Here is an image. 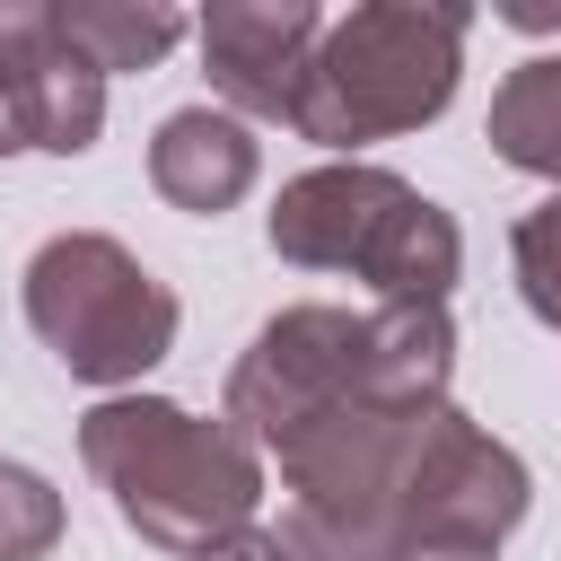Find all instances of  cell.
Masks as SVG:
<instances>
[{"instance_id":"obj_1","label":"cell","mask_w":561,"mask_h":561,"mask_svg":"<svg viewBox=\"0 0 561 561\" xmlns=\"http://www.w3.org/2000/svg\"><path fill=\"white\" fill-rule=\"evenodd\" d=\"M456 35H465V18L359 9L351 26H333V53L307 61L289 123H307L316 140H368V131H403V123L438 114L456 88Z\"/></svg>"},{"instance_id":"obj_2","label":"cell","mask_w":561,"mask_h":561,"mask_svg":"<svg viewBox=\"0 0 561 561\" xmlns=\"http://www.w3.org/2000/svg\"><path fill=\"white\" fill-rule=\"evenodd\" d=\"M272 245L307 254V263H368L386 289H421L438 298L456 272V237L447 219L403 193L394 175H307L280 210H272Z\"/></svg>"},{"instance_id":"obj_8","label":"cell","mask_w":561,"mask_h":561,"mask_svg":"<svg viewBox=\"0 0 561 561\" xmlns=\"http://www.w3.org/2000/svg\"><path fill=\"white\" fill-rule=\"evenodd\" d=\"M70 44H96V70H131V61H149V53H167L175 44V18L167 9H123V18H105V9H70V18H53Z\"/></svg>"},{"instance_id":"obj_5","label":"cell","mask_w":561,"mask_h":561,"mask_svg":"<svg viewBox=\"0 0 561 561\" xmlns=\"http://www.w3.org/2000/svg\"><path fill=\"white\" fill-rule=\"evenodd\" d=\"M307 35H316L307 9H219L210 18V70L254 114H298V88H307L298 53H307Z\"/></svg>"},{"instance_id":"obj_6","label":"cell","mask_w":561,"mask_h":561,"mask_svg":"<svg viewBox=\"0 0 561 561\" xmlns=\"http://www.w3.org/2000/svg\"><path fill=\"white\" fill-rule=\"evenodd\" d=\"M254 175V140L219 114H175L158 131V184L184 202V210H219L228 193H245Z\"/></svg>"},{"instance_id":"obj_7","label":"cell","mask_w":561,"mask_h":561,"mask_svg":"<svg viewBox=\"0 0 561 561\" xmlns=\"http://www.w3.org/2000/svg\"><path fill=\"white\" fill-rule=\"evenodd\" d=\"M491 140L517 158V167H543L561 175V61H526L491 114Z\"/></svg>"},{"instance_id":"obj_4","label":"cell","mask_w":561,"mask_h":561,"mask_svg":"<svg viewBox=\"0 0 561 561\" xmlns=\"http://www.w3.org/2000/svg\"><path fill=\"white\" fill-rule=\"evenodd\" d=\"M26 307L35 324L61 342V359L79 377H123L140 359H158L175 307L149 289V272H131L105 237H61L35 254V280H26Z\"/></svg>"},{"instance_id":"obj_3","label":"cell","mask_w":561,"mask_h":561,"mask_svg":"<svg viewBox=\"0 0 561 561\" xmlns=\"http://www.w3.org/2000/svg\"><path fill=\"white\" fill-rule=\"evenodd\" d=\"M88 447H131V465H105V473H114V500H123L131 526H149V535H167V543L193 535L202 517L228 526V517L254 500L245 456H237L219 430H193V421L167 412V403H114V412H96Z\"/></svg>"}]
</instances>
